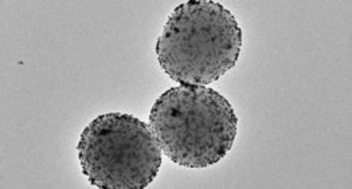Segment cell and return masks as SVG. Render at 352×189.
Listing matches in <instances>:
<instances>
[{"label": "cell", "mask_w": 352, "mask_h": 189, "mask_svg": "<svg viewBox=\"0 0 352 189\" xmlns=\"http://www.w3.org/2000/svg\"><path fill=\"white\" fill-rule=\"evenodd\" d=\"M238 117L230 101L214 89L179 85L153 103L149 127L162 152L180 166L201 169L226 158Z\"/></svg>", "instance_id": "2"}, {"label": "cell", "mask_w": 352, "mask_h": 189, "mask_svg": "<svg viewBox=\"0 0 352 189\" xmlns=\"http://www.w3.org/2000/svg\"><path fill=\"white\" fill-rule=\"evenodd\" d=\"M241 49L242 29L229 10L212 0H188L170 15L155 53L179 85L206 86L234 67Z\"/></svg>", "instance_id": "1"}, {"label": "cell", "mask_w": 352, "mask_h": 189, "mask_svg": "<svg viewBox=\"0 0 352 189\" xmlns=\"http://www.w3.org/2000/svg\"><path fill=\"white\" fill-rule=\"evenodd\" d=\"M77 149L82 173L97 188H147L162 165L151 127L131 114L98 116L81 133Z\"/></svg>", "instance_id": "3"}]
</instances>
